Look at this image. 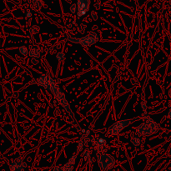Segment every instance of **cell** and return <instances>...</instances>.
Wrapping results in <instances>:
<instances>
[{
  "mask_svg": "<svg viewBox=\"0 0 171 171\" xmlns=\"http://www.w3.org/2000/svg\"><path fill=\"white\" fill-rule=\"evenodd\" d=\"M159 129V124L149 116L144 119V121L136 128V134L139 136H150L156 134Z\"/></svg>",
  "mask_w": 171,
  "mask_h": 171,
  "instance_id": "obj_1",
  "label": "cell"
},
{
  "mask_svg": "<svg viewBox=\"0 0 171 171\" xmlns=\"http://www.w3.org/2000/svg\"><path fill=\"white\" fill-rule=\"evenodd\" d=\"M139 119H140L139 117H136V118H133V119H123V120L117 121L109 128V134L110 135H117V134H119L124 129L127 128V127H129L132 124H134L135 121L139 120Z\"/></svg>",
  "mask_w": 171,
  "mask_h": 171,
  "instance_id": "obj_2",
  "label": "cell"
},
{
  "mask_svg": "<svg viewBox=\"0 0 171 171\" xmlns=\"http://www.w3.org/2000/svg\"><path fill=\"white\" fill-rule=\"evenodd\" d=\"M98 164L102 170H109L115 165V159L112 155L104 153H100L98 155Z\"/></svg>",
  "mask_w": 171,
  "mask_h": 171,
  "instance_id": "obj_3",
  "label": "cell"
},
{
  "mask_svg": "<svg viewBox=\"0 0 171 171\" xmlns=\"http://www.w3.org/2000/svg\"><path fill=\"white\" fill-rule=\"evenodd\" d=\"M53 94H54L56 99L63 106V108L65 109V111L67 112V113L69 114L71 117L74 118V114H73V113H72V111L70 109V107H69V104H68V101L66 99V98H65V95L63 93V91L58 88V89L54 93H53Z\"/></svg>",
  "mask_w": 171,
  "mask_h": 171,
  "instance_id": "obj_4",
  "label": "cell"
},
{
  "mask_svg": "<svg viewBox=\"0 0 171 171\" xmlns=\"http://www.w3.org/2000/svg\"><path fill=\"white\" fill-rule=\"evenodd\" d=\"M99 39V35L97 34V33L95 32H90L89 35H87L85 37H83L80 38L79 40V43L80 45L83 47H89L94 45V43H96Z\"/></svg>",
  "mask_w": 171,
  "mask_h": 171,
  "instance_id": "obj_5",
  "label": "cell"
},
{
  "mask_svg": "<svg viewBox=\"0 0 171 171\" xmlns=\"http://www.w3.org/2000/svg\"><path fill=\"white\" fill-rule=\"evenodd\" d=\"M26 167L27 164L24 162L21 157H18L11 163L9 169H10V171H23Z\"/></svg>",
  "mask_w": 171,
  "mask_h": 171,
  "instance_id": "obj_6",
  "label": "cell"
},
{
  "mask_svg": "<svg viewBox=\"0 0 171 171\" xmlns=\"http://www.w3.org/2000/svg\"><path fill=\"white\" fill-rule=\"evenodd\" d=\"M106 144L107 141L105 139V138L102 136H99L96 138L94 140V147L95 148V149L99 153H104L106 152Z\"/></svg>",
  "mask_w": 171,
  "mask_h": 171,
  "instance_id": "obj_7",
  "label": "cell"
},
{
  "mask_svg": "<svg viewBox=\"0 0 171 171\" xmlns=\"http://www.w3.org/2000/svg\"><path fill=\"white\" fill-rule=\"evenodd\" d=\"M77 11L84 10L86 12L89 11L90 0H77Z\"/></svg>",
  "mask_w": 171,
  "mask_h": 171,
  "instance_id": "obj_8",
  "label": "cell"
},
{
  "mask_svg": "<svg viewBox=\"0 0 171 171\" xmlns=\"http://www.w3.org/2000/svg\"><path fill=\"white\" fill-rule=\"evenodd\" d=\"M50 79H51V77L48 76V74H42L38 77V84L46 89V87L48 85V84H49V82H50Z\"/></svg>",
  "mask_w": 171,
  "mask_h": 171,
  "instance_id": "obj_9",
  "label": "cell"
},
{
  "mask_svg": "<svg viewBox=\"0 0 171 171\" xmlns=\"http://www.w3.org/2000/svg\"><path fill=\"white\" fill-rule=\"evenodd\" d=\"M75 159H76V155H73L68 159V162L63 166H62V171H72L73 169H74V165L75 164Z\"/></svg>",
  "mask_w": 171,
  "mask_h": 171,
  "instance_id": "obj_10",
  "label": "cell"
},
{
  "mask_svg": "<svg viewBox=\"0 0 171 171\" xmlns=\"http://www.w3.org/2000/svg\"><path fill=\"white\" fill-rule=\"evenodd\" d=\"M28 54L31 58H38L41 56V50L36 46H30L28 49Z\"/></svg>",
  "mask_w": 171,
  "mask_h": 171,
  "instance_id": "obj_11",
  "label": "cell"
},
{
  "mask_svg": "<svg viewBox=\"0 0 171 171\" xmlns=\"http://www.w3.org/2000/svg\"><path fill=\"white\" fill-rule=\"evenodd\" d=\"M45 89H47L48 91H49V92L53 93V94L58 89V86H57V84H56V83H55L54 79H52V78H51L49 84H48V85L46 87Z\"/></svg>",
  "mask_w": 171,
  "mask_h": 171,
  "instance_id": "obj_12",
  "label": "cell"
},
{
  "mask_svg": "<svg viewBox=\"0 0 171 171\" xmlns=\"http://www.w3.org/2000/svg\"><path fill=\"white\" fill-rule=\"evenodd\" d=\"M32 4L35 10H39L43 5V0H33Z\"/></svg>",
  "mask_w": 171,
  "mask_h": 171,
  "instance_id": "obj_13",
  "label": "cell"
},
{
  "mask_svg": "<svg viewBox=\"0 0 171 171\" xmlns=\"http://www.w3.org/2000/svg\"><path fill=\"white\" fill-rule=\"evenodd\" d=\"M131 143L134 147H139V146L141 144V143H142V139H141L139 137L135 136V137H134V138L131 139Z\"/></svg>",
  "mask_w": 171,
  "mask_h": 171,
  "instance_id": "obj_14",
  "label": "cell"
},
{
  "mask_svg": "<svg viewBox=\"0 0 171 171\" xmlns=\"http://www.w3.org/2000/svg\"><path fill=\"white\" fill-rule=\"evenodd\" d=\"M39 27L38 25H33L30 28H29V32H30L31 34H36L39 32Z\"/></svg>",
  "mask_w": 171,
  "mask_h": 171,
  "instance_id": "obj_15",
  "label": "cell"
},
{
  "mask_svg": "<svg viewBox=\"0 0 171 171\" xmlns=\"http://www.w3.org/2000/svg\"><path fill=\"white\" fill-rule=\"evenodd\" d=\"M18 51H19V53H20L21 54L23 55V56H26V55L28 54V48H27L26 46H21V47H19Z\"/></svg>",
  "mask_w": 171,
  "mask_h": 171,
  "instance_id": "obj_16",
  "label": "cell"
},
{
  "mask_svg": "<svg viewBox=\"0 0 171 171\" xmlns=\"http://www.w3.org/2000/svg\"><path fill=\"white\" fill-rule=\"evenodd\" d=\"M56 58H57L58 61L61 62L65 58V54L63 52H58V53H57V54H56Z\"/></svg>",
  "mask_w": 171,
  "mask_h": 171,
  "instance_id": "obj_17",
  "label": "cell"
},
{
  "mask_svg": "<svg viewBox=\"0 0 171 171\" xmlns=\"http://www.w3.org/2000/svg\"><path fill=\"white\" fill-rule=\"evenodd\" d=\"M69 10H70V13L72 14H74L77 12V4L74 3V4H72V5L70 6V8H69Z\"/></svg>",
  "mask_w": 171,
  "mask_h": 171,
  "instance_id": "obj_18",
  "label": "cell"
},
{
  "mask_svg": "<svg viewBox=\"0 0 171 171\" xmlns=\"http://www.w3.org/2000/svg\"><path fill=\"white\" fill-rule=\"evenodd\" d=\"M90 155H91V154H90L89 151V150H85L84 152V159L88 160V159H89V158L90 157Z\"/></svg>",
  "mask_w": 171,
  "mask_h": 171,
  "instance_id": "obj_19",
  "label": "cell"
},
{
  "mask_svg": "<svg viewBox=\"0 0 171 171\" xmlns=\"http://www.w3.org/2000/svg\"><path fill=\"white\" fill-rule=\"evenodd\" d=\"M68 40H69L70 42L72 43H79V38H74V37H69L68 38Z\"/></svg>",
  "mask_w": 171,
  "mask_h": 171,
  "instance_id": "obj_20",
  "label": "cell"
},
{
  "mask_svg": "<svg viewBox=\"0 0 171 171\" xmlns=\"http://www.w3.org/2000/svg\"><path fill=\"white\" fill-rule=\"evenodd\" d=\"M91 17L94 20H97L98 19V14L96 12H91Z\"/></svg>",
  "mask_w": 171,
  "mask_h": 171,
  "instance_id": "obj_21",
  "label": "cell"
},
{
  "mask_svg": "<svg viewBox=\"0 0 171 171\" xmlns=\"http://www.w3.org/2000/svg\"><path fill=\"white\" fill-rule=\"evenodd\" d=\"M94 8L97 9V10H99V9L100 8V1H99V0L96 1V3H94Z\"/></svg>",
  "mask_w": 171,
  "mask_h": 171,
  "instance_id": "obj_22",
  "label": "cell"
},
{
  "mask_svg": "<svg viewBox=\"0 0 171 171\" xmlns=\"http://www.w3.org/2000/svg\"><path fill=\"white\" fill-rule=\"evenodd\" d=\"M31 62H32V63L33 65H36L37 63H38V59L37 58H32L31 59Z\"/></svg>",
  "mask_w": 171,
  "mask_h": 171,
  "instance_id": "obj_23",
  "label": "cell"
},
{
  "mask_svg": "<svg viewBox=\"0 0 171 171\" xmlns=\"http://www.w3.org/2000/svg\"><path fill=\"white\" fill-rule=\"evenodd\" d=\"M53 171H62V167L61 166H54L53 169Z\"/></svg>",
  "mask_w": 171,
  "mask_h": 171,
  "instance_id": "obj_24",
  "label": "cell"
},
{
  "mask_svg": "<svg viewBox=\"0 0 171 171\" xmlns=\"http://www.w3.org/2000/svg\"><path fill=\"white\" fill-rule=\"evenodd\" d=\"M32 15H33L32 13L29 11V10H28V11L26 12V13H25V16H26L27 18H30L32 17Z\"/></svg>",
  "mask_w": 171,
  "mask_h": 171,
  "instance_id": "obj_25",
  "label": "cell"
},
{
  "mask_svg": "<svg viewBox=\"0 0 171 171\" xmlns=\"http://www.w3.org/2000/svg\"><path fill=\"white\" fill-rule=\"evenodd\" d=\"M142 107H143V109L144 110H146V103L142 102Z\"/></svg>",
  "mask_w": 171,
  "mask_h": 171,
  "instance_id": "obj_26",
  "label": "cell"
},
{
  "mask_svg": "<svg viewBox=\"0 0 171 171\" xmlns=\"http://www.w3.org/2000/svg\"><path fill=\"white\" fill-rule=\"evenodd\" d=\"M168 117H169V119H171V109H169V113H168Z\"/></svg>",
  "mask_w": 171,
  "mask_h": 171,
  "instance_id": "obj_27",
  "label": "cell"
},
{
  "mask_svg": "<svg viewBox=\"0 0 171 171\" xmlns=\"http://www.w3.org/2000/svg\"><path fill=\"white\" fill-rule=\"evenodd\" d=\"M169 96L170 97V99H171V89H169Z\"/></svg>",
  "mask_w": 171,
  "mask_h": 171,
  "instance_id": "obj_28",
  "label": "cell"
},
{
  "mask_svg": "<svg viewBox=\"0 0 171 171\" xmlns=\"http://www.w3.org/2000/svg\"><path fill=\"white\" fill-rule=\"evenodd\" d=\"M89 161H90V163H93V161H94V160H93V159H90Z\"/></svg>",
  "mask_w": 171,
  "mask_h": 171,
  "instance_id": "obj_29",
  "label": "cell"
},
{
  "mask_svg": "<svg viewBox=\"0 0 171 171\" xmlns=\"http://www.w3.org/2000/svg\"><path fill=\"white\" fill-rule=\"evenodd\" d=\"M169 4H170V6H171V0H170V1H169Z\"/></svg>",
  "mask_w": 171,
  "mask_h": 171,
  "instance_id": "obj_30",
  "label": "cell"
}]
</instances>
